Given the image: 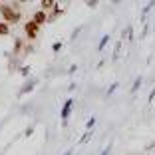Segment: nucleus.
Wrapping results in <instances>:
<instances>
[{
    "instance_id": "1",
    "label": "nucleus",
    "mask_w": 155,
    "mask_h": 155,
    "mask_svg": "<svg viewBox=\"0 0 155 155\" xmlns=\"http://www.w3.org/2000/svg\"><path fill=\"white\" fill-rule=\"evenodd\" d=\"M2 18H4L6 24H16L20 22V10L16 4H4V8H2Z\"/></svg>"
},
{
    "instance_id": "2",
    "label": "nucleus",
    "mask_w": 155,
    "mask_h": 155,
    "mask_svg": "<svg viewBox=\"0 0 155 155\" xmlns=\"http://www.w3.org/2000/svg\"><path fill=\"white\" fill-rule=\"evenodd\" d=\"M38 32H40V26H38L34 20H30V22L24 24V34H26L28 40H36V38H38Z\"/></svg>"
},
{
    "instance_id": "3",
    "label": "nucleus",
    "mask_w": 155,
    "mask_h": 155,
    "mask_svg": "<svg viewBox=\"0 0 155 155\" xmlns=\"http://www.w3.org/2000/svg\"><path fill=\"white\" fill-rule=\"evenodd\" d=\"M72 105H74V100L72 97H68V100L64 101V107H62V123L66 125V121H68V117H70V111H72Z\"/></svg>"
},
{
    "instance_id": "4",
    "label": "nucleus",
    "mask_w": 155,
    "mask_h": 155,
    "mask_svg": "<svg viewBox=\"0 0 155 155\" xmlns=\"http://www.w3.org/2000/svg\"><path fill=\"white\" fill-rule=\"evenodd\" d=\"M32 20L34 22L38 24V26H42V24L44 22H48V20H50V16H48V14H46V10H42V8H38L36 12H34V16H32Z\"/></svg>"
},
{
    "instance_id": "5",
    "label": "nucleus",
    "mask_w": 155,
    "mask_h": 155,
    "mask_svg": "<svg viewBox=\"0 0 155 155\" xmlns=\"http://www.w3.org/2000/svg\"><path fill=\"white\" fill-rule=\"evenodd\" d=\"M155 6V2H147L145 6H143V10H141V20L145 22V18H147V14H149V10Z\"/></svg>"
},
{
    "instance_id": "6",
    "label": "nucleus",
    "mask_w": 155,
    "mask_h": 155,
    "mask_svg": "<svg viewBox=\"0 0 155 155\" xmlns=\"http://www.w3.org/2000/svg\"><path fill=\"white\" fill-rule=\"evenodd\" d=\"M141 82H143V78L141 76H137L135 80H133V86H131V94H135L139 87H141Z\"/></svg>"
},
{
    "instance_id": "7",
    "label": "nucleus",
    "mask_w": 155,
    "mask_h": 155,
    "mask_svg": "<svg viewBox=\"0 0 155 155\" xmlns=\"http://www.w3.org/2000/svg\"><path fill=\"white\" fill-rule=\"evenodd\" d=\"M54 6H56V2H54V0H42V2H40V8H42V10L54 8Z\"/></svg>"
},
{
    "instance_id": "8",
    "label": "nucleus",
    "mask_w": 155,
    "mask_h": 155,
    "mask_svg": "<svg viewBox=\"0 0 155 155\" xmlns=\"http://www.w3.org/2000/svg\"><path fill=\"white\" fill-rule=\"evenodd\" d=\"M121 38H127V40H133V26H127L125 30H123Z\"/></svg>"
},
{
    "instance_id": "9",
    "label": "nucleus",
    "mask_w": 155,
    "mask_h": 155,
    "mask_svg": "<svg viewBox=\"0 0 155 155\" xmlns=\"http://www.w3.org/2000/svg\"><path fill=\"white\" fill-rule=\"evenodd\" d=\"M107 42H110V34H105V36H101V40H100V44H97V50H104L105 48V44H107Z\"/></svg>"
},
{
    "instance_id": "10",
    "label": "nucleus",
    "mask_w": 155,
    "mask_h": 155,
    "mask_svg": "<svg viewBox=\"0 0 155 155\" xmlns=\"http://www.w3.org/2000/svg\"><path fill=\"white\" fill-rule=\"evenodd\" d=\"M119 50H121V40L115 44V48H114V56H111V60L114 62H117V58H119Z\"/></svg>"
},
{
    "instance_id": "11",
    "label": "nucleus",
    "mask_w": 155,
    "mask_h": 155,
    "mask_svg": "<svg viewBox=\"0 0 155 155\" xmlns=\"http://www.w3.org/2000/svg\"><path fill=\"white\" fill-rule=\"evenodd\" d=\"M8 32H10L8 24H6V22H0V36H6Z\"/></svg>"
},
{
    "instance_id": "12",
    "label": "nucleus",
    "mask_w": 155,
    "mask_h": 155,
    "mask_svg": "<svg viewBox=\"0 0 155 155\" xmlns=\"http://www.w3.org/2000/svg\"><path fill=\"white\" fill-rule=\"evenodd\" d=\"M91 133H94V131H86V133H84V135H82V139H80V145H84V143H87V139L91 137Z\"/></svg>"
},
{
    "instance_id": "13",
    "label": "nucleus",
    "mask_w": 155,
    "mask_h": 155,
    "mask_svg": "<svg viewBox=\"0 0 155 155\" xmlns=\"http://www.w3.org/2000/svg\"><path fill=\"white\" fill-rule=\"evenodd\" d=\"M117 86H119V84H117V82H114L110 87H107V91H105V96H111V94H114V91L117 90Z\"/></svg>"
},
{
    "instance_id": "14",
    "label": "nucleus",
    "mask_w": 155,
    "mask_h": 155,
    "mask_svg": "<svg viewBox=\"0 0 155 155\" xmlns=\"http://www.w3.org/2000/svg\"><path fill=\"white\" fill-rule=\"evenodd\" d=\"M20 48H22V40H20V38H16V42H14V54H18Z\"/></svg>"
},
{
    "instance_id": "15",
    "label": "nucleus",
    "mask_w": 155,
    "mask_h": 155,
    "mask_svg": "<svg viewBox=\"0 0 155 155\" xmlns=\"http://www.w3.org/2000/svg\"><path fill=\"white\" fill-rule=\"evenodd\" d=\"M94 125H96V117H90V121L86 123V129H87V131H91V129H94Z\"/></svg>"
},
{
    "instance_id": "16",
    "label": "nucleus",
    "mask_w": 155,
    "mask_h": 155,
    "mask_svg": "<svg viewBox=\"0 0 155 155\" xmlns=\"http://www.w3.org/2000/svg\"><path fill=\"white\" fill-rule=\"evenodd\" d=\"M52 50L60 52V50H62V42H54V44H52Z\"/></svg>"
},
{
    "instance_id": "17",
    "label": "nucleus",
    "mask_w": 155,
    "mask_h": 155,
    "mask_svg": "<svg viewBox=\"0 0 155 155\" xmlns=\"http://www.w3.org/2000/svg\"><path fill=\"white\" fill-rule=\"evenodd\" d=\"M86 6H90V8H96V6H97V0H87Z\"/></svg>"
},
{
    "instance_id": "18",
    "label": "nucleus",
    "mask_w": 155,
    "mask_h": 155,
    "mask_svg": "<svg viewBox=\"0 0 155 155\" xmlns=\"http://www.w3.org/2000/svg\"><path fill=\"white\" fill-rule=\"evenodd\" d=\"M80 32H82V26H80V28H76V30H74V32H72V40H74V38H76V36H78V34H80Z\"/></svg>"
},
{
    "instance_id": "19",
    "label": "nucleus",
    "mask_w": 155,
    "mask_h": 155,
    "mask_svg": "<svg viewBox=\"0 0 155 155\" xmlns=\"http://www.w3.org/2000/svg\"><path fill=\"white\" fill-rule=\"evenodd\" d=\"M110 151H111V143H110V145H107V147H105L104 151H101V155H110Z\"/></svg>"
},
{
    "instance_id": "20",
    "label": "nucleus",
    "mask_w": 155,
    "mask_h": 155,
    "mask_svg": "<svg viewBox=\"0 0 155 155\" xmlns=\"http://www.w3.org/2000/svg\"><path fill=\"white\" fill-rule=\"evenodd\" d=\"M20 74H22V76H28V74H30V68H28V66H26V68H22V70H20Z\"/></svg>"
},
{
    "instance_id": "21",
    "label": "nucleus",
    "mask_w": 155,
    "mask_h": 155,
    "mask_svg": "<svg viewBox=\"0 0 155 155\" xmlns=\"http://www.w3.org/2000/svg\"><path fill=\"white\" fill-rule=\"evenodd\" d=\"M153 97H155V87L151 90V94H149V101H153Z\"/></svg>"
},
{
    "instance_id": "22",
    "label": "nucleus",
    "mask_w": 155,
    "mask_h": 155,
    "mask_svg": "<svg viewBox=\"0 0 155 155\" xmlns=\"http://www.w3.org/2000/svg\"><path fill=\"white\" fill-rule=\"evenodd\" d=\"M72 153H74V149H68V151H66L64 155H72Z\"/></svg>"
},
{
    "instance_id": "23",
    "label": "nucleus",
    "mask_w": 155,
    "mask_h": 155,
    "mask_svg": "<svg viewBox=\"0 0 155 155\" xmlns=\"http://www.w3.org/2000/svg\"><path fill=\"white\" fill-rule=\"evenodd\" d=\"M2 8H4V4H2V2H0V12H2Z\"/></svg>"
}]
</instances>
